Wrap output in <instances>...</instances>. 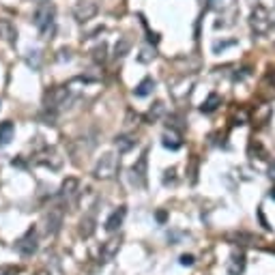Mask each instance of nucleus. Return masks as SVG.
<instances>
[{
    "instance_id": "21",
    "label": "nucleus",
    "mask_w": 275,
    "mask_h": 275,
    "mask_svg": "<svg viewBox=\"0 0 275 275\" xmlns=\"http://www.w3.org/2000/svg\"><path fill=\"white\" fill-rule=\"evenodd\" d=\"M93 58H95L97 63H103V61H106V43H101L99 48L93 49Z\"/></svg>"
},
{
    "instance_id": "17",
    "label": "nucleus",
    "mask_w": 275,
    "mask_h": 275,
    "mask_svg": "<svg viewBox=\"0 0 275 275\" xmlns=\"http://www.w3.org/2000/svg\"><path fill=\"white\" fill-rule=\"evenodd\" d=\"M217 106H222V97H219L217 93H211L209 95V99L207 101L202 103V112H207V114H211V112H215V110H217Z\"/></svg>"
},
{
    "instance_id": "2",
    "label": "nucleus",
    "mask_w": 275,
    "mask_h": 275,
    "mask_svg": "<svg viewBox=\"0 0 275 275\" xmlns=\"http://www.w3.org/2000/svg\"><path fill=\"white\" fill-rule=\"evenodd\" d=\"M249 26H252V31L256 34H260V37L271 32L273 19H271V13H269V9L264 7V4H256V7L252 9V13H249Z\"/></svg>"
},
{
    "instance_id": "14",
    "label": "nucleus",
    "mask_w": 275,
    "mask_h": 275,
    "mask_svg": "<svg viewBox=\"0 0 275 275\" xmlns=\"http://www.w3.org/2000/svg\"><path fill=\"white\" fill-rule=\"evenodd\" d=\"M46 222H48V234H56L58 232V228H61V222H63V215L61 211H49V215L46 217Z\"/></svg>"
},
{
    "instance_id": "12",
    "label": "nucleus",
    "mask_w": 275,
    "mask_h": 275,
    "mask_svg": "<svg viewBox=\"0 0 275 275\" xmlns=\"http://www.w3.org/2000/svg\"><path fill=\"white\" fill-rule=\"evenodd\" d=\"M13 136H16V125L11 121L0 123V146H7V144L13 140Z\"/></svg>"
},
{
    "instance_id": "9",
    "label": "nucleus",
    "mask_w": 275,
    "mask_h": 275,
    "mask_svg": "<svg viewBox=\"0 0 275 275\" xmlns=\"http://www.w3.org/2000/svg\"><path fill=\"white\" fill-rule=\"evenodd\" d=\"M144 177H146V153L138 159V163L131 168V183L144 185Z\"/></svg>"
},
{
    "instance_id": "13",
    "label": "nucleus",
    "mask_w": 275,
    "mask_h": 275,
    "mask_svg": "<svg viewBox=\"0 0 275 275\" xmlns=\"http://www.w3.org/2000/svg\"><path fill=\"white\" fill-rule=\"evenodd\" d=\"M245 269V256L243 254H232L228 262V273L230 275H241Z\"/></svg>"
},
{
    "instance_id": "22",
    "label": "nucleus",
    "mask_w": 275,
    "mask_h": 275,
    "mask_svg": "<svg viewBox=\"0 0 275 275\" xmlns=\"http://www.w3.org/2000/svg\"><path fill=\"white\" fill-rule=\"evenodd\" d=\"M22 269L19 267H13V264H2L0 267V275H17Z\"/></svg>"
},
{
    "instance_id": "15",
    "label": "nucleus",
    "mask_w": 275,
    "mask_h": 275,
    "mask_svg": "<svg viewBox=\"0 0 275 275\" xmlns=\"http://www.w3.org/2000/svg\"><path fill=\"white\" fill-rule=\"evenodd\" d=\"M153 88H155V80H153V78H144L142 82H140L138 86H136L133 95H136V97H146V95L153 93Z\"/></svg>"
},
{
    "instance_id": "7",
    "label": "nucleus",
    "mask_w": 275,
    "mask_h": 275,
    "mask_svg": "<svg viewBox=\"0 0 275 275\" xmlns=\"http://www.w3.org/2000/svg\"><path fill=\"white\" fill-rule=\"evenodd\" d=\"M78 192H80V181L78 178H73V177H69V178H65L63 185H61V200L63 202H73L78 196Z\"/></svg>"
},
{
    "instance_id": "10",
    "label": "nucleus",
    "mask_w": 275,
    "mask_h": 275,
    "mask_svg": "<svg viewBox=\"0 0 275 275\" xmlns=\"http://www.w3.org/2000/svg\"><path fill=\"white\" fill-rule=\"evenodd\" d=\"M125 213H127V209H125V207H118L116 211H114V213L106 219V230H108V232H114V230L121 228V224H123V219H125Z\"/></svg>"
},
{
    "instance_id": "19",
    "label": "nucleus",
    "mask_w": 275,
    "mask_h": 275,
    "mask_svg": "<svg viewBox=\"0 0 275 275\" xmlns=\"http://www.w3.org/2000/svg\"><path fill=\"white\" fill-rule=\"evenodd\" d=\"M136 144V140L133 138H129V136H118L116 138V148H118V153H127L129 148Z\"/></svg>"
},
{
    "instance_id": "5",
    "label": "nucleus",
    "mask_w": 275,
    "mask_h": 275,
    "mask_svg": "<svg viewBox=\"0 0 275 275\" xmlns=\"http://www.w3.org/2000/svg\"><path fill=\"white\" fill-rule=\"evenodd\" d=\"M116 166H118L116 155L106 153V155H103V157L97 162V166H95V177H97V178H110V177H114V172H116Z\"/></svg>"
},
{
    "instance_id": "1",
    "label": "nucleus",
    "mask_w": 275,
    "mask_h": 275,
    "mask_svg": "<svg viewBox=\"0 0 275 275\" xmlns=\"http://www.w3.org/2000/svg\"><path fill=\"white\" fill-rule=\"evenodd\" d=\"M32 22H34V26H37V31L41 32L43 39H52L54 22H56V9H54V4L43 2L41 7L34 11Z\"/></svg>"
},
{
    "instance_id": "24",
    "label": "nucleus",
    "mask_w": 275,
    "mask_h": 275,
    "mask_svg": "<svg viewBox=\"0 0 275 275\" xmlns=\"http://www.w3.org/2000/svg\"><path fill=\"white\" fill-rule=\"evenodd\" d=\"M181 264H185V267H189V264H194V256H181Z\"/></svg>"
},
{
    "instance_id": "25",
    "label": "nucleus",
    "mask_w": 275,
    "mask_h": 275,
    "mask_svg": "<svg viewBox=\"0 0 275 275\" xmlns=\"http://www.w3.org/2000/svg\"><path fill=\"white\" fill-rule=\"evenodd\" d=\"M37 275H49V273H48V271H39Z\"/></svg>"
},
{
    "instance_id": "6",
    "label": "nucleus",
    "mask_w": 275,
    "mask_h": 275,
    "mask_svg": "<svg viewBox=\"0 0 275 275\" xmlns=\"http://www.w3.org/2000/svg\"><path fill=\"white\" fill-rule=\"evenodd\" d=\"M97 16V4L91 2V0H78L76 7H73V17L78 19L80 24L88 22Z\"/></svg>"
},
{
    "instance_id": "8",
    "label": "nucleus",
    "mask_w": 275,
    "mask_h": 275,
    "mask_svg": "<svg viewBox=\"0 0 275 275\" xmlns=\"http://www.w3.org/2000/svg\"><path fill=\"white\" fill-rule=\"evenodd\" d=\"M118 247H121V241H118V239H110V241H106L103 243V247H101V252H99V260H101V262L112 260L114 256H116Z\"/></svg>"
},
{
    "instance_id": "4",
    "label": "nucleus",
    "mask_w": 275,
    "mask_h": 275,
    "mask_svg": "<svg viewBox=\"0 0 275 275\" xmlns=\"http://www.w3.org/2000/svg\"><path fill=\"white\" fill-rule=\"evenodd\" d=\"M71 99V91L67 86H56L54 91H49L46 95V108L48 110H61L69 103Z\"/></svg>"
},
{
    "instance_id": "3",
    "label": "nucleus",
    "mask_w": 275,
    "mask_h": 275,
    "mask_svg": "<svg viewBox=\"0 0 275 275\" xmlns=\"http://www.w3.org/2000/svg\"><path fill=\"white\" fill-rule=\"evenodd\" d=\"M39 249V234H37V228H28L26 232L16 241V252L19 256H32L34 252Z\"/></svg>"
},
{
    "instance_id": "27",
    "label": "nucleus",
    "mask_w": 275,
    "mask_h": 275,
    "mask_svg": "<svg viewBox=\"0 0 275 275\" xmlns=\"http://www.w3.org/2000/svg\"><path fill=\"white\" fill-rule=\"evenodd\" d=\"M273 172H275V168H271V174H273Z\"/></svg>"
},
{
    "instance_id": "26",
    "label": "nucleus",
    "mask_w": 275,
    "mask_h": 275,
    "mask_svg": "<svg viewBox=\"0 0 275 275\" xmlns=\"http://www.w3.org/2000/svg\"><path fill=\"white\" fill-rule=\"evenodd\" d=\"M271 198H275V189H271Z\"/></svg>"
},
{
    "instance_id": "23",
    "label": "nucleus",
    "mask_w": 275,
    "mask_h": 275,
    "mask_svg": "<svg viewBox=\"0 0 275 275\" xmlns=\"http://www.w3.org/2000/svg\"><path fill=\"white\" fill-rule=\"evenodd\" d=\"M127 49H129V41H127V39H123L121 43H116V56H125Z\"/></svg>"
},
{
    "instance_id": "18",
    "label": "nucleus",
    "mask_w": 275,
    "mask_h": 275,
    "mask_svg": "<svg viewBox=\"0 0 275 275\" xmlns=\"http://www.w3.org/2000/svg\"><path fill=\"white\" fill-rule=\"evenodd\" d=\"M181 136H177L174 131H170V133H166L163 136V146L166 148H172V151H177V148H181Z\"/></svg>"
},
{
    "instance_id": "11",
    "label": "nucleus",
    "mask_w": 275,
    "mask_h": 275,
    "mask_svg": "<svg viewBox=\"0 0 275 275\" xmlns=\"http://www.w3.org/2000/svg\"><path fill=\"white\" fill-rule=\"evenodd\" d=\"M0 39L7 41V43H16L17 31H16V26H13L9 19H0Z\"/></svg>"
},
{
    "instance_id": "20",
    "label": "nucleus",
    "mask_w": 275,
    "mask_h": 275,
    "mask_svg": "<svg viewBox=\"0 0 275 275\" xmlns=\"http://www.w3.org/2000/svg\"><path fill=\"white\" fill-rule=\"evenodd\" d=\"M162 114H163V103H162V101H157V103H155V108L148 110L146 121H157V118L162 116Z\"/></svg>"
},
{
    "instance_id": "16",
    "label": "nucleus",
    "mask_w": 275,
    "mask_h": 275,
    "mask_svg": "<svg viewBox=\"0 0 275 275\" xmlns=\"http://www.w3.org/2000/svg\"><path fill=\"white\" fill-rule=\"evenodd\" d=\"M93 232H95V217L93 215H86V217L80 222V237L88 239Z\"/></svg>"
}]
</instances>
